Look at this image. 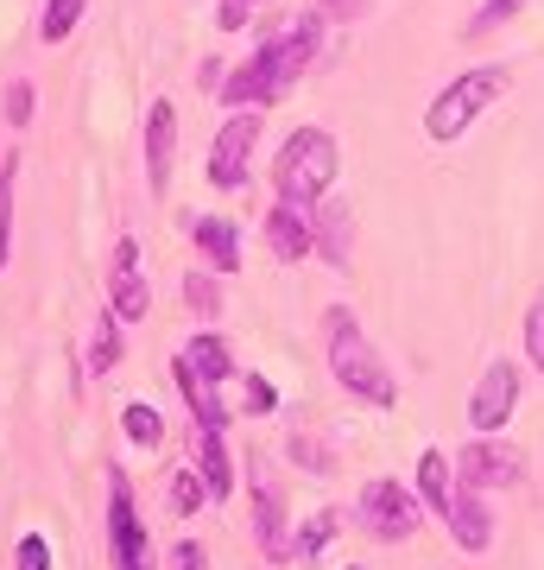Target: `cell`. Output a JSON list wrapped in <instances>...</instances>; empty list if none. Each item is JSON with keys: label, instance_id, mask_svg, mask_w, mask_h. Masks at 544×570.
<instances>
[{"label": "cell", "instance_id": "6da1fadb", "mask_svg": "<svg viewBox=\"0 0 544 570\" xmlns=\"http://www.w3.org/2000/svg\"><path fill=\"white\" fill-rule=\"evenodd\" d=\"M317 45H323V13H310V20H298V26H285L279 39H266L260 51H254V58L228 77L222 102H279L285 82H298L304 70H310Z\"/></svg>", "mask_w": 544, "mask_h": 570}, {"label": "cell", "instance_id": "7a4b0ae2", "mask_svg": "<svg viewBox=\"0 0 544 570\" xmlns=\"http://www.w3.org/2000/svg\"><path fill=\"white\" fill-rule=\"evenodd\" d=\"M323 330H329V374H336L355 400H367V406H399V381L386 374V362L374 355V343L362 336L355 311L336 305L329 317H323Z\"/></svg>", "mask_w": 544, "mask_h": 570}, {"label": "cell", "instance_id": "3957f363", "mask_svg": "<svg viewBox=\"0 0 544 570\" xmlns=\"http://www.w3.org/2000/svg\"><path fill=\"white\" fill-rule=\"evenodd\" d=\"M336 165H343V153H336V140L323 134V127H298L291 140L279 146V197L285 204H317V197H329V184H336Z\"/></svg>", "mask_w": 544, "mask_h": 570}, {"label": "cell", "instance_id": "277c9868", "mask_svg": "<svg viewBox=\"0 0 544 570\" xmlns=\"http://www.w3.org/2000/svg\"><path fill=\"white\" fill-rule=\"evenodd\" d=\"M501 89H506V70H501V63H487V70H463V77L449 82L437 102L424 108V134H431L437 146L463 140L468 127H475V115H482L487 102H501Z\"/></svg>", "mask_w": 544, "mask_h": 570}, {"label": "cell", "instance_id": "5b68a950", "mask_svg": "<svg viewBox=\"0 0 544 570\" xmlns=\"http://www.w3.org/2000/svg\"><path fill=\"white\" fill-rule=\"evenodd\" d=\"M424 520V501L405 482H367L362 489V527L374 532V539H386V546H399V539H412Z\"/></svg>", "mask_w": 544, "mask_h": 570}, {"label": "cell", "instance_id": "8992f818", "mask_svg": "<svg viewBox=\"0 0 544 570\" xmlns=\"http://www.w3.org/2000/svg\"><path fill=\"white\" fill-rule=\"evenodd\" d=\"M108 546H115V570H152V558H146L140 508H133V489H127L121 469L108 475Z\"/></svg>", "mask_w": 544, "mask_h": 570}, {"label": "cell", "instance_id": "52a82bcc", "mask_svg": "<svg viewBox=\"0 0 544 570\" xmlns=\"http://www.w3.org/2000/svg\"><path fill=\"white\" fill-rule=\"evenodd\" d=\"M513 406H520V367L487 362V374L475 381V393H468V431H475V438L501 431L506 419H513Z\"/></svg>", "mask_w": 544, "mask_h": 570}, {"label": "cell", "instance_id": "ba28073f", "mask_svg": "<svg viewBox=\"0 0 544 570\" xmlns=\"http://www.w3.org/2000/svg\"><path fill=\"white\" fill-rule=\"evenodd\" d=\"M520 450H506V444H494V438H475L468 450H456V482L463 489H482V494H494V489H513L520 482Z\"/></svg>", "mask_w": 544, "mask_h": 570}, {"label": "cell", "instance_id": "9c48e42d", "mask_svg": "<svg viewBox=\"0 0 544 570\" xmlns=\"http://www.w3.org/2000/svg\"><path fill=\"white\" fill-rule=\"evenodd\" d=\"M260 140V115H228L222 134H216V153H209V184L222 190H241L247 184V153Z\"/></svg>", "mask_w": 544, "mask_h": 570}, {"label": "cell", "instance_id": "30bf717a", "mask_svg": "<svg viewBox=\"0 0 544 570\" xmlns=\"http://www.w3.org/2000/svg\"><path fill=\"white\" fill-rule=\"evenodd\" d=\"M108 311H115V317H127V324H140L146 311H152V292H146V279H140V242H133V235L115 247V285H108Z\"/></svg>", "mask_w": 544, "mask_h": 570}, {"label": "cell", "instance_id": "8fae6325", "mask_svg": "<svg viewBox=\"0 0 544 570\" xmlns=\"http://www.w3.org/2000/svg\"><path fill=\"white\" fill-rule=\"evenodd\" d=\"M171 146H178V108L152 102V115H146V184L152 190L171 184Z\"/></svg>", "mask_w": 544, "mask_h": 570}, {"label": "cell", "instance_id": "7c38bea8", "mask_svg": "<svg viewBox=\"0 0 544 570\" xmlns=\"http://www.w3.org/2000/svg\"><path fill=\"white\" fill-rule=\"evenodd\" d=\"M449 532H456V546L463 551H487L494 546V513L482 508V489H463V482H456V501H449Z\"/></svg>", "mask_w": 544, "mask_h": 570}, {"label": "cell", "instance_id": "4fadbf2b", "mask_svg": "<svg viewBox=\"0 0 544 570\" xmlns=\"http://www.w3.org/2000/svg\"><path fill=\"white\" fill-rule=\"evenodd\" d=\"M254 532H260V551H266V558H291L285 513H279V494H273V475H266V463H254Z\"/></svg>", "mask_w": 544, "mask_h": 570}, {"label": "cell", "instance_id": "5bb4252c", "mask_svg": "<svg viewBox=\"0 0 544 570\" xmlns=\"http://www.w3.org/2000/svg\"><path fill=\"white\" fill-rule=\"evenodd\" d=\"M418 501L431 513H449V501H456V463L444 450H424L418 456Z\"/></svg>", "mask_w": 544, "mask_h": 570}, {"label": "cell", "instance_id": "9a60e30c", "mask_svg": "<svg viewBox=\"0 0 544 570\" xmlns=\"http://www.w3.org/2000/svg\"><path fill=\"white\" fill-rule=\"evenodd\" d=\"M171 381H178V393L190 400V412H197V425H209V431H222V425H228L222 400H216V381H202V374H190V367H184V355L171 362Z\"/></svg>", "mask_w": 544, "mask_h": 570}, {"label": "cell", "instance_id": "2e32d148", "mask_svg": "<svg viewBox=\"0 0 544 570\" xmlns=\"http://www.w3.org/2000/svg\"><path fill=\"white\" fill-rule=\"evenodd\" d=\"M197 475L209 482V494H222V501H228V489H235V469H228V438H222V431H209V425H197Z\"/></svg>", "mask_w": 544, "mask_h": 570}, {"label": "cell", "instance_id": "e0dca14e", "mask_svg": "<svg viewBox=\"0 0 544 570\" xmlns=\"http://www.w3.org/2000/svg\"><path fill=\"white\" fill-rule=\"evenodd\" d=\"M190 235H197V254H202L209 266H222V273H235V266H241V235H235L222 216H202Z\"/></svg>", "mask_w": 544, "mask_h": 570}, {"label": "cell", "instance_id": "ac0fdd59", "mask_svg": "<svg viewBox=\"0 0 544 570\" xmlns=\"http://www.w3.org/2000/svg\"><path fill=\"white\" fill-rule=\"evenodd\" d=\"M266 242H273L279 261H304V254H310V228H304L298 204H279L273 216H266Z\"/></svg>", "mask_w": 544, "mask_h": 570}, {"label": "cell", "instance_id": "d6986e66", "mask_svg": "<svg viewBox=\"0 0 544 570\" xmlns=\"http://www.w3.org/2000/svg\"><path fill=\"white\" fill-rule=\"evenodd\" d=\"M184 367H190V374H202V381H228L235 355H228L222 336H190V343H184Z\"/></svg>", "mask_w": 544, "mask_h": 570}, {"label": "cell", "instance_id": "ffe728a7", "mask_svg": "<svg viewBox=\"0 0 544 570\" xmlns=\"http://www.w3.org/2000/svg\"><path fill=\"white\" fill-rule=\"evenodd\" d=\"M336 532H343V520H336V513L323 508V513H310V520H304L298 527V539H291V558H323V546H329V539H336Z\"/></svg>", "mask_w": 544, "mask_h": 570}, {"label": "cell", "instance_id": "44dd1931", "mask_svg": "<svg viewBox=\"0 0 544 570\" xmlns=\"http://www.w3.org/2000/svg\"><path fill=\"white\" fill-rule=\"evenodd\" d=\"M317 242H323V261L348 266V209L343 204L317 209Z\"/></svg>", "mask_w": 544, "mask_h": 570}, {"label": "cell", "instance_id": "7402d4cb", "mask_svg": "<svg viewBox=\"0 0 544 570\" xmlns=\"http://www.w3.org/2000/svg\"><path fill=\"white\" fill-rule=\"evenodd\" d=\"M121 317L108 311V317H96V336H89V374H115V362H121Z\"/></svg>", "mask_w": 544, "mask_h": 570}, {"label": "cell", "instance_id": "603a6c76", "mask_svg": "<svg viewBox=\"0 0 544 570\" xmlns=\"http://www.w3.org/2000/svg\"><path fill=\"white\" fill-rule=\"evenodd\" d=\"M13 178H20V159H0V266L13 254Z\"/></svg>", "mask_w": 544, "mask_h": 570}, {"label": "cell", "instance_id": "cb8c5ba5", "mask_svg": "<svg viewBox=\"0 0 544 570\" xmlns=\"http://www.w3.org/2000/svg\"><path fill=\"white\" fill-rule=\"evenodd\" d=\"M82 7H89V0H51V7H44V26H39V32H44V39H51V45H63V39H70V32H77Z\"/></svg>", "mask_w": 544, "mask_h": 570}, {"label": "cell", "instance_id": "d4e9b609", "mask_svg": "<svg viewBox=\"0 0 544 570\" xmlns=\"http://www.w3.org/2000/svg\"><path fill=\"white\" fill-rule=\"evenodd\" d=\"M121 425H127V438H133L140 450H152V444L165 438V425H159V412H152V406H127Z\"/></svg>", "mask_w": 544, "mask_h": 570}, {"label": "cell", "instance_id": "484cf974", "mask_svg": "<svg viewBox=\"0 0 544 570\" xmlns=\"http://www.w3.org/2000/svg\"><path fill=\"white\" fill-rule=\"evenodd\" d=\"M184 298H190V311H197V317H216V311H222V292H216V279H209V273H190V279H184Z\"/></svg>", "mask_w": 544, "mask_h": 570}, {"label": "cell", "instance_id": "4316f807", "mask_svg": "<svg viewBox=\"0 0 544 570\" xmlns=\"http://www.w3.org/2000/svg\"><path fill=\"white\" fill-rule=\"evenodd\" d=\"M525 355L544 374V285H538V298H532V311H525Z\"/></svg>", "mask_w": 544, "mask_h": 570}, {"label": "cell", "instance_id": "83f0119b", "mask_svg": "<svg viewBox=\"0 0 544 570\" xmlns=\"http://www.w3.org/2000/svg\"><path fill=\"white\" fill-rule=\"evenodd\" d=\"M520 7H525V0H487L482 13L468 20V39H482V32H494V26H506L513 13H520Z\"/></svg>", "mask_w": 544, "mask_h": 570}, {"label": "cell", "instance_id": "f1b7e54d", "mask_svg": "<svg viewBox=\"0 0 544 570\" xmlns=\"http://www.w3.org/2000/svg\"><path fill=\"white\" fill-rule=\"evenodd\" d=\"M202 494H209L202 475H171V508L178 513H202Z\"/></svg>", "mask_w": 544, "mask_h": 570}, {"label": "cell", "instance_id": "f546056e", "mask_svg": "<svg viewBox=\"0 0 544 570\" xmlns=\"http://www.w3.org/2000/svg\"><path fill=\"white\" fill-rule=\"evenodd\" d=\"M13 570H51V546H44V532H26L20 539V564Z\"/></svg>", "mask_w": 544, "mask_h": 570}, {"label": "cell", "instance_id": "4dcf8cb0", "mask_svg": "<svg viewBox=\"0 0 544 570\" xmlns=\"http://www.w3.org/2000/svg\"><path fill=\"white\" fill-rule=\"evenodd\" d=\"M32 102H39V96H32V82H13V89H7V121L26 127V121H32Z\"/></svg>", "mask_w": 544, "mask_h": 570}, {"label": "cell", "instance_id": "1f68e13d", "mask_svg": "<svg viewBox=\"0 0 544 570\" xmlns=\"http://www.w3.org/2000/svg\"><path fill=\"white\" fill-rule=\"evenodd\" d=\"M279 400H273V381L266 374H247V412H273Z\"/></svg>", "mask_w": 544, "mask_h": 570}, {"label": "cell", "instance_id": "d6a6232c", "mask_svg": "<svg viewBox=\"0 0 544 570\" xmlns=\"http://www.w3.org/2000/svg\"><path fill=\"white\" fill-rule=\"evenodd\" d=\"M291 450H298V463H304V469H317V475L329 469V450H323V444H310V438H291Z\"/></svg>", "mask_w": 544, "mask_h": 570}, {"label": "cell", "instance_id": "836d02e7", "mask_svg": "<svg viewBox=\"0 0 544 570\" xmlns=\"http://www.w3.org/2000/svg\"><path fill=\"white\" fill-rule=\"evenodd\" d=\"M216 26H222V32L247 26V0H222V7H216Z\"/></svg>", "mask_w": 544, "mask_h": 570}, {"label": "cell", "instance_id": "e575fe53", "mask_svg": "<svg viewBox=\"0 0 544 570\" xmlns=\"http://www.w3.org/2000/svg\"><path fill=\"white\" fill-rule=\"evenodd\" d=\"M171 564H178V570H209V551H202V546H178V551H171Z\"/></svg>", "mask_w": 544, "mask_h": 570}, {"label": "cell", "instance_id": "d590c367", "mask_svg": "<svg viewBox=\"0 0 544 570\" xmlns=\"http://www.w3.org/2000/svg\"><path fill=\"white\" fill-rule=\"evenodd\" d=\"M355 7H362V0H317V13H336V20H343V13H355Z\"/></svg>", "mask_w": 544, "mask_h": 570}]
</instances>
